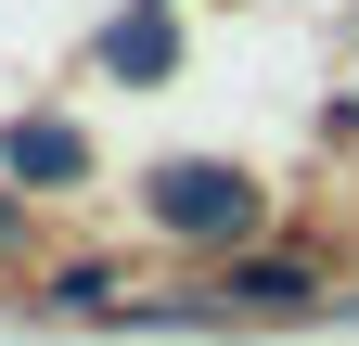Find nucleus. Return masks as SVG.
Returning <instances> with one entry per match:
<instances>
[{
    "label": "nucleus",
    "instance_id": "nucleus-1",
    "mask_svg": "<svg viewBox=\"0 0 359 346\" xmlns=\"http://www.w3.org/2000/svg\"><path fill=\"white\" fill-rule=\"evenodd\" d=\"M142 219H154L167 244H244V231H257V180L218 167V154H167L154 180H142Z\"/></svg>",
    "mask_w": 359,
    "mask_h": 346
},
{
    "label": "nucleus",
    "instance_id": "nucleus-2",
    "mask_svg": "<svg viewBox=\"0 0 359 346\" xmlns=\"http://www.w3.org/2000/svg\"><path fill=\"white\" fill-rule=\"evenodd\" d=\"M0 154H13V180H39V193H77V180H90V128H77V116H13Z\"/></svg>",
    "mask_w": 359,
    "mask_h": 346
},
{
    "label": "nucleus",
    "instance_id": "nucleus-3",
    "mask_svg": "<svg viewBox=\"0 0 359 346\" xmlns=\"http://www.w3.org/2000/svg\"><path fill=\"white\" fill-rule=\"evenodd\" d=\"M218 308H321V270L308 256H231L218 270Z\"/></svg>",
    "mask_w": 359,
    "mask_h": 346
},
{
    "label": "nucleus",
    "instance_id": "nucleus-4",
    "mask_svg": "<svg viewBox=\"0 0 359 346\" xmlns=\"http://www.w3.org/2000/svg\"><path fill=\"white\" fill-rule=\"evenodd\" d=\"M103 64H116V77H167V64H180V26H167V0H142V13L103 39Z\"/></svg>",
    "mask_w": 359,
    "mask_h": 346
}]
</instances>
